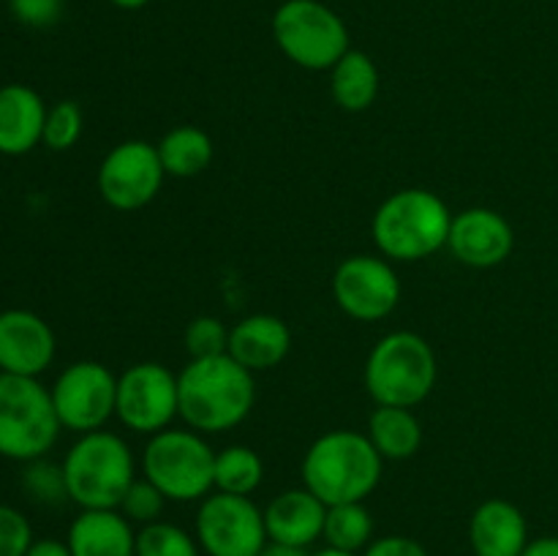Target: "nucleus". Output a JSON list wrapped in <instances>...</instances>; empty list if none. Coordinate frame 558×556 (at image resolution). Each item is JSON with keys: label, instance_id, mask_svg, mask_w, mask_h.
<instances>
[{"label": "nucleus", "instance_id": "nucleus-1", "mask_svg": "<svg viewBox=\"0 0 558 556\" xmlns=\"http://www.w3.org/2000/svg\"><path fill=\"white\" fill-rule=\"evenodd\" d=\"M254 403V374L229 354L189 360L178 374L180 420L199 434H227L238 428Z\"/></svg>", "mask_w": 558, "mask_h": 556}, {"label": "nucleus", "instance_id": "nucleus-2", "mask_svg": "<svg viewBox=\"0 0 558 556\" xmlns=\"http://www.w3.org/2000/svg\"><path fill=\"white\" fill-rule=\"evenodd\" d=\"M385 458L363 431L336 428L322 434L303 456V485L327 507L365 501L376 491Z\"/></svg>", "mask_w": 558, "mask_h": 556}, {"label": "nucleus", "instance_id": "nucleus-3", "mask_svg": "<svg viewBox=\"0 0 558 556\" xmlns=\"http://www.w3.org/2000/svg\"><path fill=\"white\" fill-rule=\"evenodd\" d=\"M452 213L428 189H401L374 213L371 234L379 254L390 262H423L447 249Z\"/></svg>", "mask_w": 558, "mask_h": 556}, {"label": "nucleus", "instance_id": "nucleus-4", "mask_svg": "<svg viewBox=\"0 0 558 556\" xmlns=\"http://www.w3.org/2000/svg\"><path fill=\"white\" fill-rule=\"evenodd\" d=\"M69 501L82 510H118L136 480V461L129 442L112 431H90L69 447L63 458Z\"/></svg>", "mask_w": 558, "mask_h": 556}, {"label": "nucleus", "instance_id": "nucleus-5", "mask_svg": "<svg viewBox=\"0 0 558 556\" xmlns=\"http://www.w3.org/2000/svg\"><path fill=\"white\" fill-rule=\"evenodd\" d=\"M439 363L420 333L392 330L374 343L365 360V390L376 407L414 409L434 392Z\"/></svg>", "mask_w": 558, "mask_h": 556}, {"label": "nucleus", "instance_id": "nucleus-6", "mask_svg": "<svg viewBox=\"0 0 558 556\" xmlns=\"http://www.w3.org/2000/svg\"><path fill=\"white\" fill-rule=\"evenodd\" d=\"M216 450L194 428H163L142 450V478L169 501H199L213 494Z\"/></svg>", "mask_w": 558, "mask_h": 556}, {"label": "nucleus", "instance_id": "nucleus-7", "mask_svg": "<svg viewBox=\"0 0 558 556\" xmlns=\"http://www.w3.org/2000/svg\"><path fill=\"white\" fill-rule=\"evenodd\" d=\"M60 428L52 392L38 376L0 374V456L25 463L44 458Z\"/></svg>", "mask_w": 558, "mask_h": 556}, {"label": "nucleus", "instance_id": "nucleus-8", "mask_svg": "<svg viewBox=\"0 0 558 556\" xmlns=\"http://www.w3.org/2000/svg\"><path fill=\"white\" fill-rule=\"evenodd\" d=\"M276 47L305 71H330L349 52V27L322 0H283L272 14Z\"/></svg>", "mask_w": 558, "mask_h": 556}, {"label": "nucleus", "instance_id": "nucleus-9", "mask_svg": "<svg viewBox=\"0 0 558 556\" xmlns=\"http://www.w3.org/2000/svg\"><path fill=\"white\" fill-rule=\"evenodd\" d=\"M194 537L207 556H259L267 545L265 510L251 496L213 491L196 510Z\"/></svg>", "mask_w": 558, "mask_h": 556}, {"label": "nucleus", "instance_id": "nucleus-10", "mask_svg": "<svg viewBox=\"0 0 558 556\" xmlns=\"http://www.w3.org/2000/svg\"><path fill=\"white\" fill-rule=\"evenodd\" d=\"M52 392L54 412L63 428L76 434L101 431L118 407V376L96 360H80L58 374Z\"/></svg>", "mask_w": 558, "mask_h": 556}, {"label": "nucleus", "instance_id": "nucleus-11", "mask_svg": "<svg viewBox=\"0 0 558 556\" xmlns=\"http://www.w3.org/2000/svg\"><path fill=\"white\" fill-rule=\"evenodd\" d=\"M114 418L134 434H158L180 418L178 374L156 360L134 363L118 376Z\"/></svg>", "mask_w": 558, "mask_h": 556}, {"label": "nucleus", "instance_id": "nucleus-12", "mask_svg": "<svg viewBox=\"0 0 558 556\" xmlns=\"http://www.w3.org/2000/svg\"><path fill=\"white\" fill-rule=\"evenodd\" d=\"M163 178L167 172L158 158V147L145 140H125L104 156L96 185L112 210L134 213L156 200Z\"/></svg>", "mask_w": 558, "mask_h": 556}, {"label": "nucleus", "instance_id": "nucleus-13", "mask_svg": "<svg viewBox=\"0 0 558 556\" xmlns=\"http://www.w3.org/2000/svg\"><path fill=\"white\" fill-rule=\"evenodd\" d=\"M401 278L385 256L352 254L332 273V298L357 322H381L401 303Z\"/></svg>", "mask_w": 558, "mask_h": 556}, {"label": "nucleus", "instance_id": "nucleus-14", "mask_svg": "<svg viewBox=\"0 0 558 556\" xmlns=\"http://www.w3.org/2000/svg\"><path fill=\"white\" fill-rule=\"evenodd\" d=\"M515 232L501 213L490 207H466L452 216L447 249L461 265L488 270L512 254Z\"/></svg>", "mask_w": 558, "mask_h": 556}, {"label": "nucleus", "instance_id": "nucleus-15", "mask_svg": "<svg viewBox=\"0 0 558 556\" xmlns=\"http://www.w3.org/2000/svg\"><path fill=\"white\" fill-rule=\"evenodd\" d=\"M58 341L47 319L27 309L0 314V374L38 376L52 365Z\"/></svg>", "mask_w": 558, "mask_h": 556}, {"label": "nucleus", "instance_id": "nucleus-16", "mask_svg": "<svg viewBox=\"0 0 558 556\" xmlns=\"http://www.w3.org/2000/svg\"><path fill=\"white\" fill-rule=\"evenodd\" d=\"M292 352V330L276 314H251L229 327V358L256 374L272 371Z\"/></svg>", "mask_w": 558, "mask_h": 556}, {"label": "nucleus", "instance_id": "nucleus-17", "mask_svg": "<svg viewBox=\"0 0 558 556\" xmlns=\"http://www.w3.org/2000/svg\"><path fill=\"white\" fill-rule=\"evenodd\" d=\"M325 516L327 505L305 485L283 491V494L272 496L270 505L265 507L267 540L311 548L325 534Z\"/></svg>", "mask_w": 558, "mask_h": 556}, {"label": "nucleus", "instance_id": "nucleus-18", "mask_svg": "<svg viewBox=\"0 0 558 556\" xmlns=\"http://www.w3.org/2000/svg\"><path fill=\"white\" fill-rule=\"evenodd\" d=\"M474 556H521L529 545V523L521 507L507 499H485L469 518Z\"/></svg>", "mask_w": 558, "mask_h": 556}, {"label": "nucleus", "instance_id": "nucleus-19", "mask_svg": "<svg viewBox=\"0 0 558 556\" xmlns=\"http://www.w3.org/2000/svg\"><path fill=\"white\" fill-rule=\"evenodd\" d=\"M47 104L33 87L3 85L0 87V153L3 156H25L44 140Z\"/></svg>", "mask_w": 558, "mask_h": 556}, {"label": "nucleus", "instance_id": "nucleus-20", "mask_svg": "<svg viewBox=\"0 0 558 556\" xmlns=\"http://www.w3.org/2000/svg\"><path fill=\"white\" fill-rule=\"evenodd\" d=\"M74 556H134L136 532L120 510H82L69 527Z\"/></svg>", "mask_w": 558, "mask_h": 556}, {"label": "nucleus", "instance_id": "nucleus-21", "mask_svg": "<svg viewBox=\"0 0 558 556\" xmlns=\"http://www.w3.org/2000/svg\"><path fill=\"white\" fill-rule=\"evenodd\" d=\"M365 434L385 461H409L423 445V425L407 407H376Z\"/></svg>", "mask_w": 558, "mask_h": 556}, {"label": "nucleus", "instance_id": "nucleus-22", "mask_svg": "<svg viewBox=\"0 0 558 556\" xmlns=\"http://www.w3.org/2000/svg\"><path fill=\"white\" fill-rule=\"evenodd\" d=\"M379 82L371 55L349 49L330 69V96L343 112H365L379 96Z\"/></svg>", "mask_w": 558, "mask_h": 556}, {"label": "nucleus", "instance_id": "nucleus-23", "mask_svg": "<svg viewBox=\"0 0 558 556\" xmlns=\"http://www.w3.org/2000/svg\"><path fill=\"white\" fill-rule=\"evenodd\" d=\"M156 147L163 172L180 180L202 174L213 164V156H216L210 134L196 129V125H178V129L167 131Z\"/></svg>", "mask_w": 558, "mask_h": 556}, {"label": "nucleus", "instance_id": "nucleus-24", "mask_svg": "<svg viewBox=\"0 0 558 556\" xmlns=\"http://www.w3.org/2000/svg\"><path fill=\"white\" fill-rule=\"evenodd\" d=\"M265 480V463L259 452L248 445H232L216 452V469H213V491L234 496H251Z\"/></svg>", "mask_w": 558, "mask_h": 556}, {"label": "nucleus", "instance_id": "nucleus-25", "mask_svg": "<svg viewBox=\"0 0 558 556\" xmlns=\"http://www.w3.org/2000/svg\"><path fill=\"white\" fill-rule=\"evenodd\" d=\"M322 540L327 548L360 554L374 540V518H371L365 501H347V505H330L325 516V534Z\"/></svg>", "mask_w": 558, "mask_h": 556}, {"label": "nucleus", "instance_id": "nucleus-26", "mask_svg": "<svg viewBox=\"0 0 558 556\" xmlns=\"http://www.w3.org/2000/svg\"><path fill=\"white\" fill-rule=\"evenodd\" d=\"M134 556H202V548L194 534L178 523L153 521L136 532Z\"/></svg>", "mask_w": 558, "mask_h": 556}, {"label": "nucleus", "instance_id": "nucleus-27", "mask_svg": "<svg viewBox=\"0 0 558 556\" xmlns=\"http://www.w3.org/2000/svg\"><path fill=\"white\" fill-rule=\"evenodd\" d=\"M85 129V114L76 101H58L47 109V123H44V145L54 153L71 150L80 142Z\"/></svg>", "mask_w": 558, "mask_h": 556}, {"label": "nucleus", "instance_id": "nucleus-28", "mask_svg": "<svg viewBox=\"0 0 558 556\" xmlns=\"http://www.w3.org/2000/svg\"><path fill=\"white\" fill-rule=\"evenodd\" d=\"M22 488L38 505H63V501H69L63 467L44 461V458L27 461L25 474H22Z\"/></svg>", "mask_w": 558, "mask_h": 556}, {"label": "nucleus", "instance_id": "nucleus-29", "mask_svg": "<svg viewBox=\"0 0 558 556\" xmlns=\"http://www.w3.org/2000/svg\"><path fill=\"white\" fill-rule=\"evenodd\" d=\"M183 343L191 360L218 358L229 349V327L218 316H196L185 327Z\"/></svg>", "mask_w": 558, "mask_h": 556}, {"label": "nucleus", "instance_id": "nucleus-30", "mask_svg": "<svg viewBox=\"0 0 558 556\" xmlns=\"http://www.w3.org/2000/svg\"><path fill=\"white\" fill-rule=\"evenodd\" d=\"M167 501H169L167 496H163L161 491L150 483V480L136 478L134 483H131V488L125 491V496H123V501H120L118 510L123 512L131 523H140V527H145V523L161 521V512H163V507H167Z\"/></svg>", "mask_w": 558, "mask_h": 556}, {"label": "nucleus", "instance_id": "nucleus-31", "mask_svg": "<svg viewBox=\"0 0 558 556\" xmlns=\"http://www.w3.org/2000/svg\"><path fill=\"white\" fill-rule=\"evenodd\" d=\"M33 545V527L16 507L0 505V556H27Z\"/></svg>", "mask_w": 558, "mask_h": 556}, {"label": "nucleus", "instance_id": "nucleus-32", "mask_svg": "<svg viewBox=\"0 0 558 556\" xmlns=\"http://www.w3.org/2000/svg\"><path fill=\"white\" fill-rule=\"evenodd\" d=\"M9 9L22 25L52 27L63 16V0H9Z\"/></svg>", "mask_w": 558, "mask_h": 556}, {"label": "nucleus", "instance_id": "nucleus-33", "mask_svg": "<svg viewBox=\"0 0 558 556\" xmlns=\"http://www.w3.org/2000/svg\"><path fill=\"white\" fill-rule=\"evenodd\" d=\"M363 556H428L423 543L407 537V534H387V537L371 540Z\"/></svg>", "mask_w": 558, "mask_h": 556}, {"label": "nucleus", "instance_id": "nucleus-34", "mask_svg": "<svg viewBox=\"0 0 558 556\" xmlns=\"http://www.w3.org/2000/svg\"><path fill=\"white\" fill-rule=\"evenodd\" d=\"M27 556H74V554H71L69 543H63V540L44 537V540H33Z\"/></svg>", "mask_w": 558, "mask_h": 556}, {"label": "nucleus", "instance_id": "nucleus-35", "mask_svg": "<svg viewBox=\"0 0 558 556\" xmlns=\"http://www.w3.org/2000/svg\"><path fill=\"white\" fill-rule=\"evenodd\" d=\"M521 556H558V537L529 540L526 551Z\"/></svg>", "mask_w": 558, "mask_h": 556}, {"label": "nucleus", "instance_id": "nucleus-36", "mask_svg": "<svg viewBox=\"0 0 558 556\" xmlns=\"http://www.w3.org/2000/svg\"><path fill=\"white\" fill-rule=\"evenodd\" d=\"M259 556H311V554L308 548H298V545L272 543V540H267V545L259 551Z\"/></svg>", "mask_w": 558, "mask_h": 556}, {"label": "nucleus", "instance_id": "nucleus-37", "mask_svg": "<svg viewBox=\"0 0 558 556\" xmlns=\"http://www.w3.org/2000/svg\"><path fill=\"white\" fill-rule=\"evenodd\" d=\"M109 3L118 5V9H123V11H136V9H145L150 0H109Z\"/></svg>", "mask_w": 558, "mask_h": 556}, {"label": "nucleus", "instance_id": "nucleus-38", "mask_svg": "<svg viewBox=\"0 0 558 556\" xmlns=\"http://www.w3.org/2000/svg\"><path fill=\"white\" fill-rule=\"evenodd\" d=\"M311 556H363V554H349V551H338V548H322V551H316V554H311Z\"/></svg>", "mask_w": 558, "mask_h": 556}]
</instances>
